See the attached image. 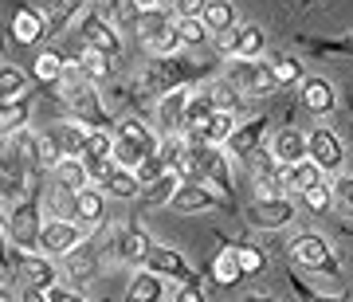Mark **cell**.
Returning <instances> with one entry per match:
<instances>
[{
	"mask_svg": "<svg viewBox=\"0 0 353 302\" xmlns=\"http://www.w3.org/2000/svg\"><path fill=\"white\" fill-rule=\"evenodd\" d=\"M8 28H12L16 43H36V39L51 36L48 24H43V16H39V8H32V4H20L12 12V20H8Z\"/></svg>",
	"mask_w": 353,
	"mask_h": 302,
	"instance_id": "d6986e66",
	"label": "cell"
},
{
	"mask_svg": "<svg viewBox=\"0 0 353 302\" xmlns=\"http://www.w3.org/2000/svg\"><path fill=\"white\" fill-rule=\"evenodd\" d=\"M334 201L345 216H353V177H338L334 181Z\"/></svg>",
	"mask_w": 353,
	"mask_h": 302,
	"instance_id": "c3c4849f",
	"label": "cell"
},
{
	"mask_svg": "<svg viewBox=\"0 0 353 302\" xmlns=\"http://www.w3.org/2000/svg\"><path fill=\"white\" fill-rule=\"evenodd\" d=\"M20 94H28V75L16 71V67H4V71H0V99L12 102V99H20Z\"/></svg>",
	"mask_w": 353,
	"mask_h": 302,
	"instance_id": "f6af8a7d",
	"label": "cell"
},
{
	"mask_svg": "<svg viewBox=\"0 0 353 302\" xmlns=\"http://www.w3.org/2000/svg\"><path fill=\"white\" fill-rule=\"evenodd\" d=\"M185 177H201L216 189L232 192V177H228V153H220V145L201 138H189V165H185Z\"/></svg>",
	"mask_w": 353,
	"mask_h": 302,
	"instance_id": "277c9868",
	"label": "cell"
},
{
	"mask_svg": "<svg viewBox=\"0 0 353 302\" xmlns=\"http://www.w3.org/2000/svg\"><path fill=\"white\" fill-rule=\"evenodd\" d=\"M204 24H208L212 36L232 32V28H236V8H232L228 0H208V8H204Z\"/></svg>",
	"mask_w": 353,
	"mask_h": 302,
	"instance_id": "836d02e7",
	"label": "cell"
},
{
	"mask_svg": "<svg viewBox=\"0 0 353 302\" xmlns=\"http://www.w3.org/2000/svg\"><path fill=\"white\" fill-rule=\"evenodd\" d=\"M173 16L165 12L161 4H157V8H145V12H141V20H138V36H141V43H161L165 36H169V32H173Z\"/></svg>",
	"mask_w": 353,
	"mask_h": 302,
	"instance_id": "7402d4cb",
	"label": "cell"
},
{
	"mask_svg": "<svg viewBox=\"0 0 353 302\" xmlns=\"http://www.w3.org/2000/svg\"><path fill=\"white\" fill-rule=\"evenodd\" d=\"M299 43L314 55H353V32L341 39H299Z\"/></svg>",
	"mask_w": 353,
	"mask_h": 302,
	"instance_id": "b9f144b4",
	"label": "cell"
},
{
	"mask_svg": "<svg viewBox=\"0 0 353 302\" xmlns=\"http://www.w3.org/2000/svg\"><path fill=\"white\" fill-rule=\"evenodd\" d=\"M310 157H314L326 173H334V169H341V161H345V145H341L338 134L314 130V134H310Z\"/></svg>",
	"mask_w": 353,
	"mask_h": 302,
	"instance_id": "e0dca14e",
	"label": "cell"
},
{
	"mask_svg": "<svg viewBox=\"0 0 353 302\" xmlns=\"http://www.w3.org/2000/svg\"><path fill=\"white\" fill-rule=\"evenodd\" d=\"M236 36H240V28H232V32H220V36H216V48L224 51V55H236Z\"/></svg>",
	"mask_w": 353,
	"mask_h": 302,
	"instance_id": "816d5d0a",
	"label": "cell"
},
{
	"mask_svg": "<svg viewBox=\"0 0 353 302\" xmlns=\"http://www.w3.org/2000/svg\"><path fill=\"white\" fill-rule=\"evenodd\" d=\"M134 173H138V181H141V185H145V189H150V185H153V181H157V177H165V173H169V165H165L161 150L153 153V157H145V161H141L138 169H134Z\"/></svg>",
	"mask_w": 353,
	"mask_h": 302,
	"instance_id": "7dc6e473",
	"label": "cell"
},
{
	"mask_svg": "<svg viewBox=\"0 0 353 302\" xmlns=\"http://www.w3.org/2000/svg\"><path fill=\"white\" fill-rule=\"evenodd\" d=\"M94 271H99V252H94L90 239H83L79 248L67 252V275L75 279V283H87V279H94Z\"/></svg>",
	"mask_w": 353,
	"mask_h": 302,
	"instance_id": "603a6c76",
	"label": "cell"
},
{
	"mask_svg": "<svg viewBox=\"0 0 353 302\" xmlns=\"http://www.w3.org/2000/svg\"><path fill=\"white\" fill-rule=\"evenodd\" d=\"M83 4H90V0H83Z\"/></svg>",
	"mask_w": 353,
	"mask_h": 302,
	"instance_id": "11a10c76",
	"label": "cell"
},
{
	"mask_svg": "<svg viewBox=\"0 0 353 302\" xmlns=\"http://www.w3.org/2000/svg\"><path fill=\"white\" fill-rule=\"evenodd\" d=\"M79 4H83V0H48V28H51V36H55V32H63V28L71 24V16L79 12Z\"/></svg>",
	"mask_w": 353,
	"mask_h": 302,
	"instance_id": "60d3db41",
	"label": "cell"
},
{
	"mask_svg": "<svg viewBox=\"0 0 353 302\" xmlns=\"http://www.w3.org/2000/svg\"><path fill=\"white\" fill-rule=\"evenodd\" d=\"M28 118H32V94H20V99H12V102H0V134H4V138L28 130Z\"/></svg>",
	"mask_w": 353,
	"mask_h": 302,
	"instance_id": "44dd1931",
	"label": "cell"
},
{
	"mask_svg": "<svg viewBox=\"0 0 353 302\" xmlns=\"http://www.w3.org/2000/svg\"><path fill=\"white\" fill-rule=\"evenodd\" d=\"M232 248H236V255H240L243 279H255V275H259V271H263V267H267V252H259L255 243H243V239H236Z\"/></svg>",
	"mask_w": 353,
	"mask_h": 302,
	"instance_id": "f35d334b",
	"label": "cell"
},
{
	"mask_svg": "<svg viewBox=\"0 0 353 302\" xmlns=\"http://www.w3.org/2000/svg\"><path fill=\"white\" fill-rule=\"evenodd\" d=\"M145 267L157 271V275H165V279H176V283H192V279H196V271L185 263V255L173 252V248H165V243H153V248H150Z\"/></svg>",
	"mask_w": 353,
	"mask_h": 302,
	"instance_id": "4fadbf2b",
	"label": "cell"
},
{
	"mask_svg": "<svg viewBox=\"0 0 353 302\" xmlns=\"http://www.w3.org/2000/svg\"><path fill=\"white\" fill-rule=\"evenodd\" d=\"M271 153H275L283 165L303 161V157H310V138L287 126V130H279V134H275V145H271Z\"/></svg>",
	"mask_w": 353,
	"mask_h": 302,
	"instance_id": "ffe728a7",
	"label": "cell"
},
{
	"mask_svg": "<svg viewBox=\"0 0 353 302\" xmlns=\"http://www.w3.org/2000/svg\"><path fill=\"white\" fill-rule=\"evenodd\" d=\"M232 130H236V114H232V110H216L212 118H208V126H204L201 134H189V138H201V141H212V145H224V141L232 138Z\"/></svg>",
	"mask_w": 353,
	"mask_h": 302,
	"instance_id": "4dcf8cb0",
	"label": "cell"
},
{
	"mask_svg": "<svg viewBox=\"0 0 353 302\" xmlns=\"http://www.w3.org/2000/svg\"><path fill=\"white\" fill-rule=\"evenodd\" d=\"M176 299L181 302H196V299H204V290H201V279H192L185 290H176Z\"/></svg>",
	"mask_w": 353,
	"mask_h": 302,
	"instance_id": "f5cc1de1",
	"label": "cell"
},
{
	"mask_svg": "<svg viewBox=\"0 0 353 302\" xmlns=\"http://www.w3.org/2000/svg\"><path fill=\"white\" fill-rule=\"evenodd\" d=\"M79 39L87 43V48H99L106 55H122V39H118V24H114L110 16H99V12H87L83 16V24H79Z\"/></svg>",
	"mask_w": 353,
	"mask_h": 302,
	"instance_id": "9c48e42d",
	"label": "cell"
},
{
	"mask_svg": "<svg viewBox=\"0 0 353 302\" xmlns=\"http://www.w3.org/2000/svg\"><path fill=\"white\" fill-rule=\"evenodd\" d=\"M141 8H157V4H161V0H138Z\"/></svg>",
	"mask_w": 353,
	"mask_h": 302,
	"instance_id": "db71d44e",
	"label": "cell"
},
{
	"mask_svg": "<svg viewBox=\"0 0 353 302\" xmlns=\"http://www.w3.org/2000/svg\"><path fill=\"white\" fill-rule=\"evenodd\" d=\"M32 75H36V83H43V87H59L63 75H67V59L59 51H39L36 59H32Z\"/></svg>",
	"mask_w": 353,
	"mask_h": 302,
	"instance_id": "484cf974",
	"label": "cell"
},
{
	"mask_svg": "<svg viewBox=\"0 0 353 302\" xmlns=\"http://www.w3.org/2000/svg\"><path fill=\"white\" fill-rule=\"evenodd\" d=\"M150 248H153V239L141 232L138 224H130L122 236H118V255L126 259V263H145L150 259Z\"/></svg>",
	"mask_w": 353,
	"mask_h": 302,
	"instance_id": "4316f807",
	"label": "cell"
},
{
	"mask_svg": "<svg viewBox=\"0 0 353 302\" xmlns=\"http://www.w3.org/2000/svg\"><path fill=\"white\" fill-rule=\"evenodd\" d=\"M208 90H212V99H216V106H220V110H232V106H236V94H240V90L232 87L228 79H224V83H212Z\"/></svg>",
	"mask_w": 353,
	"mask_h": 302,
	"instance_id": "681fc988",
	"label": "cell"
},
{
	"mask_svg": "<svg viewBox=\"0 0 353 302\" xmlns=\"http://www.w3.org/2000/svg\"><path fill=\"white\" fill-rule=\"evenodd\" d=\"M189 102H192L189 87H176V90H169V94H161V102H157V122L165 126V134H185Z\"/></svg>",
	"mask_w": 353,
	"mask_h": 302,
	"instance_id": "5bb4252c",
	"label": "cell"
},
{
	"mask_svg": "<svg viewBox=\"0 0 353 302\" xmlns=\"http://www.w3.org/2000/svg\"><path fill=\"white\" fill-rule=\"evenodd\" d=\"M110 59L114 55H106V51H99V48H79V67H83V75L90 79V83H102V79L110 75Z\"/></svg>",
	"mask_w": 353,
	"mask_h": 302,
	"instance_id": "1f68e13d",
	"label": "cell"
},
{
	"mask_svg": "<svg viewBox=\"0 0 353 302\" xmlns=\"http://www.w3.org/2000/svg\"><path fill=\"white\" fill-rule=\"evenodd\" d=\"M83 243V232L75 224H67V220H48L43 224V236H39V252L48 255H67L71 248Z\"/></svg>",
	"mask_w": 353,
	"mask_h": 302,
	"instance_id": "9a60e30c",
	"label": "cell"
},
{
	"mask_svg": "<svg viewBox=\"0 0 353 302\" xmlns=\"http://www.w3.org/2000/svg\"><path fill=\"white\" fill-rule=\"evenodd\" d=\"M4 236H8V243L24 248V252L39 248V236H43V216H39V181L28 185V201H20V204L8 208V216H4Z\"/></svg>",
	"mask_w": 353,
	"mask_h": 302,
	"instance_id": "7a4b0ae2",
	"label": "cell"
},
{
	"mask_svg": "<svg viewBox=\"0 0 353 302\" xmlns=\"http://www.w3.org/2000/svg\"><path fill=\"white\" fill-rule=\"evenodd\" d=\"M102 212H106V201H102V192H94L87 185V189L75 197V220H83V224H99Z\"/></svg>",
	"mask_w": 353,
	"mask_h": 302,
	"instance_id": "e575fe53",
	"label": "cell"
},
{
	"mask_svg": "<svg viewBox=\"0 0 353 302\" xmlns=\"http://www.w3.org/2000/svg\"><path fill=\"white\" fill-rule=\"evenodd\" d=\"M165 275H157V271H138L134 275V283H130V290H126V299L130 302H157V299H165V283H161Z\"/></svg>",
	"mask_w": 353,
	"mask_h": 302,
	"instance_id": "f546056e",
	"label": "cell"
},
{
	"mask_svg": "<svg viewBox=\"0 0 353 302\" xmlns=\"http://www.w3.org/2000/svg\"><path fill=\"white\" fill-rule=\"evenodd\" d=\"M32 173L28 169V161L20 157V150H16L12 141L4 145V161H0V185H4V201L12 204L16 192H24V177Z\"/></svg>",
	"mask_w": 353,
	"mask_h": 302,
	"instance_id": "2e32d148",
	"label": "cell"
},
{
	"mask_svg": "<svg viewBox=\"0 0 353 302\" xmlns=\"http://www.w3.org/2000/svg\"><path fill=\"white\" fill-rule=\"evenodd\" d=\"M161 150V141L153 138V130L141 122V118H130V122H122L118 126V134H114V161L126 165V169H138L145 157H153V153Z\"/></svg>",
	"mask_w": 353,
	"mask_h": 302,
	"instance_id": "3957f363",
	"label": "cell"
},
{
	"mask_svg": "<svg viewBox=\"0 0 353 302\" xmlns=\"http://www.w3.org/2000/svg\"><path fill=\"white\" fill-rule=\"evenodd\" d=\"M220 243H224V252L212 259V279L220 283V287H236V283H243V267H240V255H236V248H232V239L220 236Z\"/></svg>",
	"mask_w": 353,
	"mask_h": 302,
	"instance_id": "cb8c5ba5",
	"label": "cell"
},
{
	"mask_svg": "<svg viewBox=\"0 0 353 302\" xmlns=\"http://www.w3.org/2000/svg\"><path fill=\"white\" fill-rule=\"evenodd\" d=\"M169 204L176 212H208V208H228V197L201 177H185V185L176 189V197Z\"/></svg>",
	"mask_w": 353,
	"mask_h": 302,
	"instance_id": "ba28073f",
	"label": "cell"
},
{
	"mask_svg": "<svg viewBox=\"0 0 353 302\" xmlns=\"http://www.w3.org/2000/svg\"><path fill=\"white\" fill-rule=\"evenodd\" d=\"M59 90H63V102L71 106V114H75L83 126H90V130H110L114 126L106 106H102V94L94 90V83L83 75L79 63H67V75H63V83H59Z\"/></svg>",
	"mask_w": 353,
	"mask_h": 302,
	"instance_id": "6da1fadb",
	"label": "cell"
},
{
	"mask_svg": "<svg viewBox=\"0 0 353 302\" xmlns=\"http://www.w3.org/2000/svg\"><path fill=\"white\" fill-rule=\"evenodd\" d=\"M303 106L310 114H330L334 110V87H330V79H318L310 75L303 83Z\"/></svg>",
	"mask_w": 353,
	"mask_h": 302,
	"instance_id": "83f0119b",
	"label": "cell"
},
{
	"mask_svg": "<svg viewBox=\"0 0 353 302\" xmlns=\"http://www.w3.org/2000/svg\"><path fill=\"white\" fill-rule=\"evenodd\" d=\"M176 36H181L185 48H196V43H204V36H212V32L204 24V16H189V20H176Z\"/></svg>",
	"mask_w": 353,
	"mask_h": 302,
	"instance_id": "ee69618b",
	"label": "cell"
},
{
	"mask_svg": "<svg viewBox=\"0 0 353 302\" xmlns=\"http://www.w3.org/2000/svg\"><path fill=\"white\" fill-rule=\"evenodd\" d=\"M259 51H263V28L243 24L240 36H236V55H232V59H255Z\"/></svg>",
	"mask_w": 353,
	"mask_h": 302,
	"instance_id": "8d00e7d4",
	"label": "cell"
},
{
	"mask_svg": "<svg viewBox=\"0 0 353 302\" xmlns=\"http://www.w3.org/2000/svg\"><path fill=\"white\" fill-rule=\"evenodd\" d=\"M173 8H176V20H189V16H204L208 0H173Z\"/></svg>",
	"mask_w": 353,
	"mask_h": 302,
	"instance_id": "f907efd6",
	"label": "cell"
},
{
	"mask_svg": "<svg viewBox=\"0 0 353 302\" xmlns=\"http://www.w3.org/2000/svg\"><path fill=\"white\" fill-rule=\"evenodd\" d=\"M290 259L299 267H310V271H318V275H338V255L330 252V243L322 236H314V232H303V236L290 239Z\"/></svg>",
	"mask_w": 353,
	"mask_h": 302,
	"instance_id": "8992f818",
	"label": "cell"
},
{
	"mask_svg": "<svg viewBox=\"0 0 353 302\" xmlns=\"http://www.w3.org/2000/svg\"><path fill=\"white\" fill-rule=\"evenodd\" d=\"M271 75H275L279 87H290V83L303 79V63H299L294 55H275V59H271Z\"/></svg>",
	"mask_w": 353,
	"mask_h": 302,
	"instance_id": "7bdbcfd3",
	"label": "cell"
},
{
	"mask_svg": "<svg viewBox=\"0 0 353 302\" xmlns=\"http://www.w3.org/2000/svg\"><path fill=\"white\" fill-rule=\"evenodd\" d=\"M55 173V181L63 185V189H71V192H83L90 185V169H87V161L83 157H63V161L51 169Z\"/></svg>",
	"mask_w": 353,
	"mask_h": 302,
	"instance_id": "f1b7e54d",
	"label": "cell"
},
{
	"mask_svg": "<svg viewBox=\"0 0 353 302\" xmlns=\"http://www.w3.org/2000/svg\"><path fill=\"white\" fill-rule=\"evenodd\" d=\"M185 185V173H176V169H169L165 177H157L150 189H145V204H161V201H173L176 189Z\"/></svg>",
	"mask_w": 353,
	"mask_h": 302,
	"instance_id": "d590c367",
	"label": "cell"
},
{
	"mask_svg": "<svg viewBox=\"0 0 353 302\" xmlns=\"http://www.w3.org/2000/svg\"><path fill=\"white\" fill-rule=\"evenodd\" d=\"M141 12H145V8H141L138 0H114V24L118 28H134V32H138Z\"/></svg>",
	"mask_w": 353,
	"mask_h": 302,
	"instance_id": "bcb514c9",
	"label": "cell"
},
{
	"mask_svg": "<svg viewBox=\"0 0 353 302\" xmlns=\"http://www.w3.org/2000/svg\"><path fill=\"white\" fill-rule=\"evenodd\" d=\"M4 259H8V271L16 267L20 283H28V287H51L55 283V267L48 263V255H28L24 248H16Z\"/></svg>",
	"mask_w": 353,
	"mask_h": 302,
	"instance_id": "30bf717a",
	"label": "cell"
},
{
	"mask_svg": "<svg viewBox=\"0 0 353 302\" xmlns=\"http://www.w3.org/2000/svg\"><path fill=\"white\" fill-rule=\"evenodd\" d=\"M267 118H252V122H243V126L232 130V138L224 141L228 145V157H236V161H252L255 153H259V141L267 134Z\"/></svg>",
	"mask_w": 353,
	"mask_h": 302,
	"instance_id": "8fae6325",
	"label": "cell"
},
{
	"mask_svg": "<svg viewBox=\"0 0 353 302\" xmlns=\"http://www.w3.org/2000/svg\"><path fill=\"white\" fill-rule=\"evenodd\" d=\"M283 189H290V192H306L310 185H318V181H326V169L314 161V157H303V161H290V165H283Z\"/></svg>",
	"mask_w": 353,
	"mask_h": 302,
	"instance_id": "ac0fdd59",
	"label": "cell"
},
{
	"mask_svg": "<svg viewBox=\"0 0 353 302\" xmlns=\"http://www.w3.org/2000/svg\"><path fill=\"white\" fill-rule=\"evenodd\" d=\"M228 83L240 90V94H248V99H259V94L279 90L275 75H271V63H255V59H232Z\"/></svg>",
	"mask_w": 353,
	"mask_h": 302,
	"instance_id": "52a82bcc",
	"label": "cell"
},
{
	"mask_svg": "<svg viewBox=\"0 0 353 302\" xmlns=\"http://www.w3.org/2000/svg\"><path fill=\"white\" fill-rule=\"evenodd\" d=\"M299 201H303L314 216H326L330 201H334V185H330V181H318V185H310L306 192H299Z\"/></svg>",
	"mask_w": 353,
	"mask_h": 302,
	"instance_id": "74e56055",
	"label": "cell"
},
{
	"mask_svg": "<svg viewBox=\"0 0 353 302\" xmlns=\"http://www.w3.org/2000/svg\"><path fill=\"white\" fill-rule=\"evenodd\" d=\"M220 110L212 99V90L201 87V90H192V102H189V114H185V134H201L204 126H208V118Z\"/></svg>",
	"mask_w": 353,
	"mask_h": 302,
	"instance_id": "d4e9b609",
	"label": "cell"
},
{
	"mask_svg": "<svg viewBox=\"0 0 353 302\" xmlns=\"http://www.w3.org/2000/svg\"><path fill=\"white\" fill-rule=\"evenodd\" d=\"M248 220L255 228H263V232H279V228H287L294 220V201L287 197H275V201H255L248 208Z\"/></svg>",
	"mask_w": 353,
	"mask_h": 302,
	"instance_id": "7c38bea8",
	"label": "cell"
},
{
	"mask_svg": "<svg viewBox=\"0 0 353 302\" xmlns=\"http://www.w3.org/2000/svg\"><path fill=\"white\" fill-rule=\"evenodd\" d=\"M204 71H208V67L192 63V59H181V55H157L150 63V71H145V79H141V87L153 90V94H169V90L192 83V79L204 75Z\"/></svg>",
	"mask_w": 353,
	"mask_h": 302,
	"instance_id": "5b68a950",
	"label": "cell"
},
{
	"mask_svg": "<svg viewBox=\"0 0 353 302\" xmlns=\"http://www.w3.org/2000/svg\"><path fill=\"white\" fill-rule=\"evenodd\" d=\"M106 189H110V197H118V201H134L145 185L138 181V173H134V169L118 165V169L110 173V181H106Z\"/></svg>",
	"mask_w": 353,
	"mask_h": 302,
	"instance_id": "d6a6232c",
	"label": "cell"
},
{
	"mask_svg": "<svg viewBox=\"0 0 353 302\" xmlns=\"http://www.w3.org/2000/svg\"><path fill=\"white\" fill-rule=\"evenodd\" d=\"M59 141H63V153L67 157H83L87 153V141H90V126H59Z\"/></svg>",
	"mask_w": 353,
	"mask_h": 302,
	"instance_id": "ab89813d",
	"label": "cell"
}]
</instances>
